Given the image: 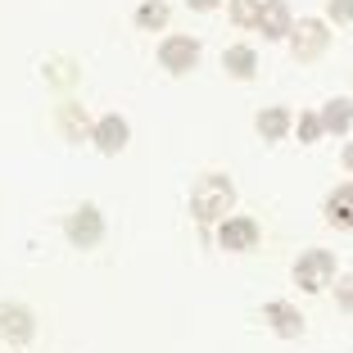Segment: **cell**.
<instances>
[{"label":"cell","mask_w":353,"mask_h":353,"mask_svg":"<svg viewBox=\"0 0 353 353\" xmlns=\"http://www.w3.org/2000/svg\"><path fill=\"white\" fill-rule=\"evenodd\" d=\"M159 63H163L168 73H190L199 63V41L195 37H168L159 46Z\"/></svg>","instance_id":"5"},{"label":"cell","mask_w":353,"mask_h":353,"mask_svg":"<svg viewBox=\"0 0 353 353\" xmlns=\"http://www.w3.org/2000/svg\"><path fill=\"white\" fill-rule=\"evenodd\" d=\"M68 240H73L77 250H95V245H100V236H104V213L95 204H82L73 213V218H68Z\"/></svg>","instance_id":"4"},{"label":"cell","mask_w":353,"mask_h":353,"mask_svg":"<svg viewBox=\"0 0 353 353\" xmlns=\"http://www.w3.org/2000/svg\"><path fill=\"white\" fill-rule=\"evenodd\" d=\"M32 331H37V326H32V312L23 308V303H5V308H0V335H5V340L28 344Z\"/></svg>","instance_id":"9"},{"label":"cell","mask_w":353,"mask_h":353,"mask_svg":"<svg viewBox=\"0 0 353 353\" xmlns=\"http://www.w3.org/2000/svg\"><path fill=\"white\" fill-rule=\"evenodd\" d=\"M322 132H331V136H344L353 127V100H344V95H335V100H326V109L322 114Z\"/></svg>","instance_id":"11"},{"label":"cell","mask_w":353,"mask_h":353,"mask_svg":"<svg viewBox=\"0 0 353 353\" xmlns=\"http://www.w3.org/2000/svg\"><path fill=\"white\" fill-rule=\"evenodd\" d=\"M317 136H322V118H317V114H299V141L312 145Z\"/></svg>","instance_id":"17"},{"label":"cell","mask_w":353,"mask_h":353,"mask_svg":"<svg viewBox=\"0 0 353 353\" xmlns=\"http://www.w3.org/2000/svg\"><path fill=\"white\" fill-rule=\"evenodd\" d=\"M331 276H335L331 250H308V254H299V259H294V285H299V290L317 294V290H326V285H331Z\"/></svg>","instance_id":"2"},{"label":"cell","mask_w":353,"mask_h":353,"mask_svg":"<svg viewBox=\"0 0 353 353\" xmlns=\"http://www.w3.org/2000/svg\"><path fill=\"white\" fill-rule=\"evenodd\" d=\"M344 168H349V172H353V145L344 150Z\"/></svg>","instance_id":"22"},{"label":"cell","mask_w":353,"mask_h":353,"mask_svg":"<svg viewBox=\"0 0 353 353\" xmlns=\"http://www.w3.org/2000/svg\"><path fill=\"white\" fill-rule=\"evenodd\" d=\"M222 68H227L231 77H240V82H245V77L259 73V54H254L250 46H231V50L222 54Z\"/></svg>","instance_id":"13"},{"label":"cell","mask_w":353,"mask_h":353,"mask_svg":"<svg viewBox=\"0 0 353 353\" xmlns=\"http://www.w3.org/2000/svg\"><path fill=\"white\" fill-rule=\"evenodd\" d=\"M290 46H294V59L299 63H312L326 46H331V32H326L322 19H303V23L290 28Z\"/></svg>","instance_id":"3"},{"label":"cell","mask_w":353,"mask_h":353,"mask_svg":"<svg viewBox=\"0 0 353 353\" xmlns=\"http://www.w3.org/2000/svg\"><path fill=\"white\" fill-rule=\"evenodd\" d=\"M254 28L263 32V37H272V41H281V37H290V10H285V0H259V23Z\"/></svg>","instance_id":"8"},{"label":"cell","mask_w":353,"mask_h":353,"mask_svg":"<svg viewBox=\"0 0 353 353\" xmlns=\"http://www.w3.org/2000/svg\"><path fill=\"white\" fill-rule=\"evenodd\" d=\"M91 136H95V145H100V154H123L127 150V118H118V114H104L100 123L91 127Z\"/></svg>","instance_id":"7"},{"label":"cell","mask_w":353,"mask_h":353,"mask_svg":"<svg viewBox=\"0 0 353 353\" xmlns=\"http://www.w3.org/2000/svg\"><path fill=\"white\" fill-rule=\"evenodd\" d=\"M326 218L344 231L353 227V186H335L331 195H326Z\"/></svg>","instance_id":"12"},{"label":"cell","mask_w":353,"mask_h":353,"mask_svg":"<svg viewBox=\"0 0 353 353\" xmlns=\"http://www.w3.org/2000/svg\"><path fill=\"white\" fill-rule=\"evenodd\" d=\"M285 132H290V109L272 104V109L259 114V136L263 141H285Z\"/></svg>","instance_id":"14"},{"label":"cell","mask_w":353,"mask_h":353,"mask_svg":"<svg viewBox=\"0 0 353 353\" xmlns=\"http://www.w3.org/2000/svg\"><path fill=\"white\" fill-rule=\"evenodd\" d=\"M335 299H340V308H344V312H353V272L340 281V285H335Z\"/></svg>","instance_id":"19"},{"label":"cell","mask_w":353,"mask_h":353,"mask_svg":"<svg viewBox=\"0 0 353 353\" xmlns=\"http://www.w3.org/2000/svg\"><path fill=\"white\" fill-rule=\"evenodd\" d=\"M231 204H236V186L222 172H204L195 181V190H190V213L199 222H218Z\"/></svg>","instance_id":"1"},{"label":"cell","mask_w":353,"mask_h":353,"mask_svg":"<svg viewBox=\"0 0 353 353\" xmlns=\"http://www.w3.org/2000/svg\"><path fill=\"white\" fill-rule=\"evenodd\" d=\"M231 19H236L240 28H254V23H259V0H231Z\"/></svg>","instance_id":"16"},{"label":"cell","mask_w":353,"mask_h":353,"mask_svg":"<svg viewBox=\"0 0 353 353\" xmlns=\"http://www.w3.org/2000/svg\"><path fill=\"white\" fill-rule=\"evenodd\" d=\"M186 5H190V10H218L222 0H186Z\"/></svg>","instance_id":"21"},{"label":"cell","mask_w":353,"mask_h":353,"mask_svg":"<svg viewBox=\"0 0 353 353\" xmlns=\"http://www.w3.org/2000/svg\"><path fill=\"white\" fill-rule=\"evenodd\" d=\"M63 132H68V136H82L86 132V114H82V109H73V104L63 109Z\"/></svg>","instance_id":"18"},{"label":"cell","mask_w":353,"mask_h":353,"mask_svg":"<svg viewBox=\"0 0 353 353\" xmlns=\"http://www.w3.org/2000/svg\"><path fill=\"white\" fill-rule=\"evenodd\" d=\"M263 322H272V331H276V335H285V340L303 335V317L290 308V303H281V299L263 303Z\"/></svg>","instance_id":"10"},{"label":"cell","mask_w":353,"mask_h":353,"mask_svg":"<svg viewBox=\"0 0 353 353\" xmlns=\"http://www.w3.org/2000/svg\"><path fill=\"white\" fill-rule=\"evenodd\" d=\"M168 23V5L163 0H145L141 10H136V28H145V32H159Z\"/></svg>","instance_id":"15"},{"label":"cell","mask_w":353,"mask_h":353,"mask_svg":"<svg viewBox=\"0 0 353 353\" xmlns=\"http://www.w3.org/2000/svg\"><path fill=\"white\" fill-rule=\"evenodd\" d=\"M331 19L335 23H353V0H331Z\"/></svg>","instance_id":"20"},{"label":"cell","mask_w":353,"mask_h":353,"mask_svg":"<svg viewBox=\"0 0 353 353\" xmlns=\"http://www.w3.org/2000/svg\"><path fill=\"white\" fill-rule=\"evenodd\" d=\"M218 245L231 250V254L254 250V245H259V222H254V218H227L218 227Z\"/></svg>","instance_id":"6"}]
</instances>
